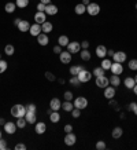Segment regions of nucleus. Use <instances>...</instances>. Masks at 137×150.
Listing matches in <instances>:
<instances>
[{
    "label": "nucleus",
    "mask_w": 137,
    "mask_h": 150,
    "mask_svg": "<svg viewBox=\"0 0 137 150\" xmlns=\"http://www.w3.org/2000/svg\"><path fill=\"white\" fill-rule=\"evenodd\" d=\"M67 48H68V52H70V54H77V52H80L81 44H80L78 41H70Z\"/></svg>",
    "instance_id": "nucleus-7"
},
{
    "label": "nucleus",
    "mask_w": 137,
    "mask_h": 150,
    "mask_svg": "<svg viewBox=\"0 0 137 150\" xmlns=\"http://www.w3.org/2000/svg\"><path fill=\"white\" fill-rule=\"evenodd\" d=\"M110 84L113 87H118L121 84V79H119L118 74H113V77L110 79Z\"/></svg>",
    "instance_id": "nucleus-29"
},
{
    "label": "nucleus",
    "mask_w": 137,
    "mask_h": 150,
    "mask_svg": "<svg viewBox=\"0 0 137 150\" xmlns=\"http://www.w3.org/2000/svg\"><path fill=\"white\" fill-rule=\"evenodd\" d=\"M45 8H47V4L41 3V1L37 4V11H45Z\"/></svg>",
    "instance_id": "nucleus-45"
},
{
    "label": "nucleus",
    "mask_w": 137,
    "mask_h": 150,
    "mask_svg": "<svg viewBox=\"0 0 137 150\" xmlns=\"http://www.w3.org/2000/svg\"><path fill=\"white\" fill-rule=\"evenodd\" d=\"M75 141H77V137L74 135L73 132L66 134V137H64V143H66L67 146H73L74 143H75Z\"/></svg>",
    "instance_id": "nucleus-14"
},
{
    "label": "nucleus",
    "mask_w": 137,
    "mask_h": 150,
    "mask_svg": "<svg viewBox=\"0 0 137 150\" xmlns=\"http://www.w3.org/2000/svg\"><path fill=\"white\" fill-rule=\"evenodd\" d=\"M96 55L99 58H106L107 57V48L103 44H99V46L96 47Z\"/></svg>",
    "instance_id": "nucleus-17"
},
{
    "label": "nucleus",
    "mask_w": 137,
    "mask_h": 150,
    "mask_svg": "<svg viewBox=\"0 0 137 150\" xmlns=\"http://www.w3.org/2000/svg\"><path fill=\"white\" fill-rule=\"evenodd\" d=\"M52 29H54V25L51 22H44L43 25H41V30H43V33H50L52 32Z\"/></svg>",
    "instance_id": "nucleus-23"
},
{
    "label": "nucleus",
    "mask_w": 137,
    "mask_h": 150,
    "mask_svg": "<svg viewBox=\"0 0 137 150\" xmlns=\"http://www.w3.org/2000/svg\"><path fill=\"white\" fill-rule=\"evenodd\" d=\"M4 52H6V55H8V57L14 55V52H15V47H14V44H7V46L4 47Z\"/></svg>",
    "instance_id": "nucleus-32"
},
{
    "label": "nucleus",
    "mask_w": 137,
    "mask_h": 150,
    "mask_svg": "<svg viewBox=\"0 0 137 150\" xmlns=\"http://www.w3.org/2000/svg\"><path fill=\"white\" fill-rule=\"evenodd\" d=\"M0 59H1V55H0Z\"/></svg>",
    "instance_id": "nucleus-64"
},
{
    "label": "nucleus",
    "mask_w": 137,
    "mask_h": 150,
    "mask_svg": "<svg viewBox=\"0 0 137 150\" xmlns=\"http://www.w3.org/2000/svg\"><path fill=\"white\" fill-rule=\"evenodd\" d=\"M41 32H43V30H41V25H40V23H36V22H34L33 25H30L29 33H30L32 36H38Z\"/></svg>",
    "instance_id": "nucleus-10"
},
{
    "label": "nucleus",
    "mask_w": 137,
    "mask_h": 150,
    "mask_svg": "<svg viewBox=\"0 0 137 150\" xmlns=\"http://www.w3.org/2000/svg\"><path fill=\"white\" fill-rule=\"evenodd\" d=\"M7 68H8V64H7L6 61H3V59H0V74L4 73L6 70H7Z\"/></svg>",
    "instance_id": "nucleus-38"
},
{
    "label": "nucleus",
    "mask_w": 137,
    "mask_h": 150,
    "mask_svg": "<svg viewBox=\"0 0 137 150\" xmlns=\"http://www.w3.org/2000/svg\"><path fill=\"white\" fill-rule=\"evenodd\" d=\"M36 110H37V108L34 103H29L26 106V112H36Z\"/></svg>",
    "instance_id": "nucleus-44"
},
{
    "label": "nucleus",
    "mask_w": 137,
    "mask_h": 150,
    "mask_svg": "<svg viewBox=\"0 0 137 150\" xmlns=\"http://www.w3.org/2000/svg\"><path fill=\"white\" fill-rule=\"evenodd\" d=\"M6 124V120L4 118H0V125H4Z\"/></svg>",
    "instance_id": "nucleus-57"
},
{
    "label": "nucleus",
    "mask_w": 137,
    "mask_h": 150,
    "mask_svg": "<svg viewBox=\"0 0 137 150\" xmlns=\"http://www.w3.org/2000/svg\"><path fill=\"white\" fill-rule=\"evenodd\" d=\"M107 55L113 57V55H114V51H113V50H107Z\"/></svg>",
    "instance_id": "nucleus-54"
},
{
    "label": "nucleus",
    "mask_w": 137,
    "mask_h": 150,
    "mask_svg": "<svg viewBox=\"0 0 137 150\" xmlns=\"http://www.w3.org/2000/svg\"><path fill=\"white\" fill-rule=\"evenodd\" d=\"M87 13L89 14V15H97V14L100 13V6L97 4V3H89V4L87 6Z\"/></svg>",
    "instance_id": "nucleus-3"
},
{
    "label": "nucleus",
    "mask_w": 137,
    "mask_h": 150,
    "mask_svg": "<svg viewBox=\"0 0 137 150\" xmlns=\"http://www.w3.org/2000/svg\"><path fill=\"white\" fill-rule=\"evenodd\" d=\"M132 90H133V91H134V94H136V95H137V84H134V87H133Z\"/></svg>",
    "instance_id": "nucleus-58"
},
{
    "label": "nucleus",
    "mask_w": 137,
    "mask_h": 150,
    "mask_svg": "<svg viewBox=\"0 0 137 150\" xmlns=\"http://www.w3.org/2000/svg\"><path fill=\"white\" fill-rule=\"evenodd\" d=\"M41 3H44V4H50L51 3V0H40Z\"/></svg>",
    "instance_id": "nucleus-55"
},
{
    "label": "nucleus",
    "mask_w": 137,
    "mask_h": 150,
    "mask_svg": "<svg viewBox=\"0 0 137 150\" xmlns=\"http://www.w3.org/2000/svg\"><path fill=\"white\" fill-rule=\"evenodd\" d=\"M15 8H17V4L15 3H11V1H8V3H6V13H8V14H13L14 11H15Z\"/></svg>",
    "instance_id": "nucleus-28"
},
{
    "label": "nucleus",
    "mask_w": 137,
    "mask_h": 150,
    "mask_svg": "<svg viewBox=\"0 0 137 150\" xmlns=\"http://www.w3.org/2000/svg\"><path fill=\"white\" fill-rule=\"evenodd\" d=\"M17 124L13 123V121H7V123L4 124V132L6 134H8V135H13V134H15L17 132Z\"/></svg>",
    "instance_id": "nucleus-5"
},
{
    "label": "nucleus",
    "mask_w": 137,
    "mask_h": 150,
    "mask_svg": "<svg viewBox=\"0 0 137 150\" xmlns=\"http://www.w3.org/2000/svg\"><path fill=\"white\" fill-rule=\"evenodd\" d=\"M110 70L113 72V74H118L119 76V74L123 72V66H122V64H119V62H114V64L111 65Z\"/></svg>",
    "instance_id": "nucleus-12"
},
{
    "label": "nucleus",
    "mask_w": 137,
    "mask_h": 150,
    "mask_svg": "<svg viewBox=\"0 0 137 150\" xmlns=\"http://www.w3.org/2000/svg\"><path fill=\"white\" fill-rule=\"evenodd\" d=\"M34 132L38 134V135H43L44 132H47V125L45 123H43V121H38L36 123V127H34Z\"/></svg>",
    "instance_id": "nucleus-15"
},
{
    "label": "nucleus",
    "mask_w": 137,
    "mask_h": 150,
    "mask_svg": "<svg viewBox=\"0 0 137 150\" xmlns=\"http://www.w3.org/2000/svg\"><path fill=\"white\" fill-rule=\"evenodd\" d=\"M84 70V66H78V65H75V66H71L70 68V74L71 76H77L80 72H82Z\"/></svg>",
    "instance_id": "nucleus-31"
},
{
    "label": "nucleus",
    "mask_w": 137,
    "mask_h": 150,
    "mask_svg": "<svg viewBox=\"0 0 137 150\" xmlns=\"http://www.w3.org/2000/svg\"><path fill=\"white\" fill-rule=\"evenodd\" d=\"M0 139H1V131H0Z\"/></svg>",
    "instance_id": "nucleus-62"
},
{
    "label": "nucleus",
    "mask_w": 137,
    "mask_h": 150,
    "mask_svg": "<svg viewBox=\"0 0 137 150\" xmlns=\"http://www.w3.org/2000/svg\"><path fill=\"white\" fill-rule=\"evenodd\" d=\"M74 11H75V14H77V15H82L84 13H87V6L82 4V3H80V4L75 6Z\"/></svg>",
    "instance_id": "nucleus-24"
},
{
    "label": "nucleus",
    "mask_w": 137,
    "mask_h": 150,
    "mask_svg": "<svg viewBox=\"0 0 137 150\" xmlns=\"http://www.w3.org/2000/svg\"><path fill=\"white\" fill-rule=\"evenodd\" d=\"M136 108H137V103H134V102H132V103L129 105V110H130V112H133Z\"/></svg>",
    "instance_id": "nucleus-52"
},
{
    "label": "nucleus",
    "mask_w": 137,
    "mask_h": 150,
    "mask_svg": "<svg viewBox=\"0 0 137 150\" xmlns=\"http://www.w3.org/2000/svg\"><path fill=\"white\" fill-rule=\"evenodd\" d=\"M62 109L66 110V112H71L74 109V103H71V100H66L62 103Z\"/></svg>",
    "instance_id": "nucleus-30"
},
{
    "label": "nucleus",
    "mask_w": 137,
    "mask_h": 150,
    "mask_svg": "<svg viewBox=\"0 0 137 150\" xmlns=\"http://www.w3.org/2000/svg\"><path fill=\"white\" fill-rule=\"evenodd\" d=\"M44 13H47V15H56L58 14V7L55 4H47V8Z\"/></svg>",
    "instance_id": "nucleus-20"
},
{
    "label": "nucleus",
    "mask_w": 137,
    "mask_h": 150,
    "mask_svg": "<svg viewBox=\"0 0 137 150\" xmlns=\"http://www.w3.org/2000/svg\"><path fill=\"white\" fill-rule=\"evenodd\" d=\"M88 47H89V41L84 40V41L81 43V48H82V50H88Z\"/></svg>",
    "instance_id": "nucleus-47"
},
{
    "label": "nucleus",
    "mask_w": 137,
    "mask_h": 150,
    "mask_svg": "<svg viewBox=\"0 0 137 150\" xmlns=\"http://www.w3.org/2000/svg\"><path fill=\"white\" fill-rule=\"evenodd\" d=\"M45 21H47V18H45V13H44V11H37V13L34 14V22L36 23L43 25Z\"/></svg>",
    "instance_id": "nucleus-11"
},
{
    "label": "nucleus",
    "mask_w": 137,
    "mask_h": 150,
    "mask_svg": "<svg viewBox=\"0 0 137 150\" xmlns=\"http://www.w3.org/2000/svg\"><path fill=\"white\" fill-rule=\"evenodd\" d=\"M58 81H59L60 84H64V80H63V79H59V80H58Z\"/></svg>",
    "instance_id": "nucleus-59"
},
{
    "label": "nucleus",
    "mask_w": 137,
    "mask_h": 150,
    "mask_svg": "<svg viewBox=\"0 0 137 150\" xmlns=\"http://www.w3.org/2000/svg\"><path fill=\"white\" fill-rule=\"evenodd\" d=\"M104 69L101 68V66H97V68L93 69V74H95V77H99V76H104Z\"/></svg>",
    "instance_id": "nucleus-34"
},
{
    "label": "nucleus",
    "mask_w": 137,
    "mask_h": 150,
    "mask_svg": "<svg viewBox=\"0 0 137 150\" xmlns=\"http://www.w3.org/2000/svg\"><path fill=\"white\" fill-rule=\"evenodd\" d=\"M50 120L52 121L54 124H56V123H59V120H60V114L58 113V112H55V110H52L50 113Z\"/></svg>",
    "instance_id": "nucleus-25"
},
{
    "label": "nucleus",
    "mask_w": 137,
    "mask_h": 150,
    "mask_svg": "<svg viewBox=\"0 0 137 150\" xmlns=\"http://www.w3.org/2000/svg\"><path fill=\"white\" fill-rule=\"evenodd\" d=\"M25 118H26V121L29 124H36V121H37V114H36V112H26V114H25Z\"/></svg>",
    "instance_id": "nucleus-16"
},
{
    "label": "nucleus",
    "mask_w": 137,
    "mask_h": 150,
    "mask_svg": "<svg viewBox=\"0 0 137 150\" xmlns=\"http://www.w3.org/2000/svg\"><path fill=\"white\" fill-rule=\"evenodd\" d=\"M37 43H38L40 46H43V47L48 46L50 39H48V36H47V33H40V35L37 36Z\"/></svg>",
    "instance_id": "nucleus-13"
},
{
    "label": "nucleus",
    "mask_w": 137,
    "mask_h": 150,
    "mask_svg": "<svg viewBox=\"0 0 137 150\" xmlns=\"http://www.w3.org/2000/svg\"><path fill=\"white\" fill-rule=\"evenodd\" d=\"M89 3H91V1H89V0H82V4L88 6V4H89Z\"/></svg>",
    "instance_id": "nucleus-56"
},
{
    "label": "nucleus",
    "mask_w": 137,
    "mask_h": 150,
    "mask_svg": "<svg viewBox=\"0 0 137 150\" xmlns=\"http://www.w3.org/2000/svg\"><path fill=\"white\" fill-rule=\"evenodd\" d=\"M110 84V79H107L106 76H99L96 77V86L99 88H106Z\"/></svg>",
    "instance_id": "nucleus-6"
},
{
    "label": "nucleus",
    "mask_w": 137,
    "mask_h": 150,
    "mask_svg": "<svg viewBox=\"0 0 137 150\" xmlns=\"http://www.w3.org/2000/svg\"><path fill=\"white\" fill-rule=\"evenodd\" d=\"M136 10H137V3H136Z\"/></svg>",
    "instance_id": "nucleus-63"
},
{
    "label": "nucleus",
    "mask_w": 137,
    "mask_h": 150,
    "mask_svg": "<svg viewBox=\"0 0 137 150\" xmlns=\"http://www.w3.org/2000/svg\"><path fill=\"white\" fill-rule=\"evenodd\" d=\"M64 99H66V100H71V99H73V92H70V91L64 92Z\"/></svg>",
    "instance_id": "nucleus-46"
},
{
    "label": "nucleus",
    "mask_w": 137,
    "mask_h": 150,
    "mask_svg": "<svg viewBox=\"0 0 137 150\" xmlns=\"http://www.w3.org/2000/svg\"><path fill=\"white\" fill-rule=\"evenodd\" d=\"M123 84H125V87H126V88L132 90L133 87H134V84H136L134 77H126V79H125V81H123Z\"/></svg>",
    "instance_id": "nucleus-26"
},
{
    "label": "nucleus",
    "mask_w": 137,
    "mask_h": 150,
    "mask_svg": "<svg viewBox=\"0 0 137 150\" xmlns=\"http://www.w3.org/2000/svg\"><path fill=\"white\" fill-rule=\"evenodd\" d=\"M21 21H22V19H21V18H15V19H14V25H15V26H18V25H19V22H21Z\"/></svg>",
    "instance_id": "nucleus-53"
},
{
    "label": "nucleus",
    "mask_w": 137,
    "mask_h": 150,
    "mask_svg": "<svg viewBox=\"0 0 137 150\" xmlns=\"http://www.w3.org/2000/svg\"><path fill=\"white\" fill-rule=\"evenodd\" d=\"M58 43H59L60 47H67L68 46V37L64 36V35H62V36H59V39H58Z\"/></svg>",
    "instance_id": "nucleus-27"
},
{
    "label": "nucleus",
    "mask_w": 137,
    "mask_h": 150,
    "mask_svg": "<svg viewBox=\"0 0 137 150\" xmlns=\"http://www.w3.org/2000/svg\"><path fill=\"white\" fill-rule=\"evenodd\" d=\"M15 4H17V7H19V8H25V7L29 6V0H17Z\"/></svg>",
    "instance_id": "nucleus-36"
},
{
    "label": "nucleus",
    "mask_w": 137,
    "mask_h": 150,
    "mask_svg": "<svg viewBox=\"0 0 137 150\" xmlns=\"http://www.w3.org/2000/svg\"><path fill=\"white\" fill-rule=\"evenodd\" d=\"M113 59H114V62H119V64H123V62L126 61V54H125L123 51H118V52H114V55H113Z\"/></svg>",
    "instance_id": "nucleus-9"
},
{
    "label": "nucleus",
    "mask_w": 137,
    "mask_h": 150,
    "mask_svg": "<svg viewBox=\"0 0 137 150\" xmlns=\"http://www.w3.org/2000/svg\"><path fill=\"white\" fill-rule=\"evenodd\" d=\"M71 116H73L74 118H78L80 116H81V109H77V108H75V109H73V110H71Z\"/></svg>",
    "instance_id": "nucleus-42"
},
{
    "label": "nucleus",
    "mask_w": 137,
    "mask_h": 150,
    "mask_svg": "<svg viewBox=\"0 0 137 150\" xmlns=\"http://www.w3.org/2000/svg\"><path fill=\"white\" fill-rule=\"evenodd\" d=\"M134 81H136V84H137V76H134Z\"/></svg>",
    "instance_id": "nucleus-61"
},
{
    "label": "nucleus",
    "mask_w": 137,
    "mask_h": 150,
    "mask_svg": "<svg viewBox=\"0 0 137 150\" xmlns=\"http://www.w3.org/2000/svg\"><path fill=\"white\" fill-rule=\"evenodd\" d=\"M80 57H81L84 61H91V52L88 50H82L81 52H80Z\"/></svg>",
    "instance_id": "nucleus-35"
},
{
    "label": "nucleus",
    "mask_w": 137,
    "mask_h": 150,
    "mask_svg": "<svg viewBox=\"0 0 137 150\" xmlns=\"http://www.w3.org/2000/svg\"><path fill=\"white\" fill-rule=\"evenodd\" d=\"M59 59H60V62L64 65H67L71 62V55H70V52L68 51H62L59 54Z\"/></svg>",
    "instance_id": "nucleus-8"
},
{
    "label": "nucleus",
    "mask_w": 137,
    "mask_h": 150,
    "mask_svg": "<svg viewBox=\"0 0 137 150\" xmlns=\"http://www.w3.org/2000/svg\"><path fill=\"white\" fill-rule=\"evenodd\" d=\"M15 150H26V146H25V143H18L15 146Z\"/></svg>",
    "instance_id": "nucleus-49"
},
{
    "label": "nucleus",
    "mask_w": 137,
    "mask_h": 150,
    "mask_svg": "<svg viewBox=\"0 0 137 150\" xmlns=\"http://www.w3.org/2000/svg\"><path fill=\"white\" fill-rule=\"evenodd\" d=\"M26 123H27V121H26V118L19 117L18 120H17V123H15V124H17V127H18V128H25V125H26Z\"/></svg>",
    "instance_id": "nucleus-37"
},
{
    "label": "nucleus",
    "mask_w": 137,
    "mask_h": 150,
    "mask_svg": "<svg viewBox=\"0 0 137 150\" xmlns=\"http://www.w3.org/2000/svg\"><path fill=\"white\" fill-rule=\"evenodd\" d=\"M77 77H78V80L81 83H88L89 80H91V77H92V74H91V72L89 70H82V72H80L77 74Z\"/></svg>",
    "instance_id": "nucleus-4"
},
{
    "label": "nucleus",
    "mask_w": 137,
    "mask_h": 150,
    "mask_svg": "<svg viewBox=\"0 0 137 150\" xmlns=\"http://www.w3.org/2000/svg\"><path fill=\"white\" fill-rule=\"evenodd\" d=\"M17 28H18L19 32H29V29H30V23L27 22V21H21Z\"/></svg>",
    "instance_id": "nucleus-21"
},
{
    "label": "nucleus",
    "mask_w": 137,
    "mask_h": 150,
    "mask_svg": "<svg viewBox=\"0 0 137 150\" xmlns=\"http://www.w3.org/2000/svg\"><path fill=\"white\" fill-rule=\"evenodd\" d=\"M111 65H113V62L110 61V59H107V58H104L103 61H101V68L104 69V70H110V68H111Z\"/></svg>",
    "instance_id": "nucleus-33"
},
{
    "label": "nucleus",
    "mask_w": 137,
    "mask_h": 150,
    "mask_svg": "<svg viewBox=\"0 0 137 150\" xmlns=\"http://www.w3.org/2000/svg\"><path fill=\"white\" fill-rule=\"evenodd\" d=\"M64 132H66V134H68V132H73V127H71L70 124L64 125Z\"/></svg>",
    "instance_id": "nucleus-50"
},
{
    "label": "nucleus",
    "mask_w": 137,
    "mask_h": 150,
    "mask_svg": "<svg viewBox=\"0 0 137 150\" xmlns=\"http://www.w3.org/2000/svg\"><path fill=\"white\" fill-rule=\"evenodd\" d=\"M45 77L48 81H55L56 80V77H55V74L54 73H51V72H45Z\"/></svg>",
    "instance_id": "nucleus-41"
},
{
    "label": "nucleus",
    "mask_w": 137,
    "mask_h": 150,
    "mask_svg": "<svg viewBox=\"0 0 137 150\" xmlns=\"http://www.w3.org/2000/svg\"><path fill=\"white\" fill-rule=\"evenodd\" d=\"M11 114L15 118L25 117V114H26V106H23V105H14L13 108H11Z\"/></svg>",
    "instance_id": "nucleus-1"
},
{
    "label": "nucleus",
    "mask_w": 137,
    "mask_h": 150,
    "mask_svg": "<svg viewBox=\"0 0 137 150\" xmlns=\"http://www.w3.org/2000/svg\"><path fill=\"white\" fill-rule=\"evenodd\" d=\"M7 147V142L4 139H0V150H4Z\"/></svg>",
    "instance_id": "nucleus-48"
},
{
    "label": "nucleus",
    "mask_w": 137,
    "mask_h": 150,
    "mask_svg": "<svg viewBox=\"0 0 137 150\" xmlns=\"http://www.w3.org/2000/svg\"><path fill=\"white\" fill-rule=\"evenodd\" d=\"M104 96L107 98V99H113V98L115 96V88L107 86L104 88Z\"/></svg>",
    "instance_id": "nucleus-19"
},
{
    "label": "nucleus",
    "mask_w": 137,
    "mask_h": 150,
    "mask_svg": "<svg viewBox=\"0 0 137 150\" xmlns=\"http://www.w3.org/2000/svg\"><path fill=\"white\" fill-rule=\"evenodd\" d=\"M129 69H130V70H137V59L129 61Z\"/></svg>",
    "instance_id": "nucleus-39"
},
{
    "label": "nucleus",
    "mask_w": 137,
    "mask_h": 150,
    "mask_svg": "<svg viewBox=\"0 0 137 150\" xmlns=\"http://www.w3.org/2000/svg\"><path fill=\"white\" fill-rule=\"evenodd\" d=\"M70 84H71V86H80V84H81V81L78 80L77 76H73V77L70 79Z\"/></svg>",
    "instance_id": "nucleus-40"
},
{
    "label": "nucleus",
    "mask_w": 137,
    "mask_h": 150,
    "mask_svg": "<svg viewBox=\"0 0 137 150\" xmlns=\"http://www.w3.org/2000/svg\"><path fill=\"white\" fill-rule=\"evenodd\" d=\"M50 108L51 110H55V112H58V110L62 108V103H60V100L58 98H52L50 102Z\"/></svg>",
    "instance_id": "nucleus-18"
},
{
    "label": "nucleus",
    "mask_w": 137,
    "mask_h": 150,
    "mask_svg": "<svg viewBox=\"0 0 137 150\" xmlns=\"http://www.w3.org/2000/svg\"><path fill=\"white\" fill-rule=\"evenodd\" d=\"M74 108H77V109H85L88 106V99L85 96H78L77 99H74Z\"/></svg>",
    "instance_id": "nucleus-2"
},
{
    "label": "nucleus",
    "mask_w": 137,
    "mask_h": 150,
    "mask_svg": "<svg viewBox=\"0 0 137 150\" xmlns=\"http://www.w3.org/2000/svg\"><path fill=\"white\" fill-rule=\"evenodd\" d=\"M123 134V129L121 127H115L114 129H113V132H111V137L114 138V139H119V138L122 137Z\"/></svg>",
    "instance_id": "nucleus-22"
},
{
    "label": "nucleus",
    "mask_w": 137,
    "mask_h": 150,
    "mask_svg": "<svg viewBox=\"0 0 137 150\" xmlns=\"http://www.w3.org/2000/svg\"><path fill=\"white\" fill-rule=\"evenodd\" d=\"M96 149H97V150H104L106 149V142L99 141L97 143H96Z\"/></svg>",
    "instance_id": "nucleus-43"
},
{
    "label": "nucleus",
    "mask_w": 137,
    "mask_h": 150,
    "mask_svg": "<svg viewBox=\"0 0 137 150\" xmlns=\"http://www.w3.org/2000/svg\"><path fill=\"white\" fill-rule=\"evenodd\" d=\"M133 113H134V114H136V116H137V108H136V109H134V110H133Z\"/></svg>",
    "instance_id": "nucleus-60"
},
{
    "label": "nucleus",
    "mask_w": 137,
    "mask_h": 150,
    "mask_svg": "<svg viewBox=\"0 0 137 150\" xmlns=\"http://www.w3.org/2000/svg\"><path fill=\"white\" fill-rule=\"evenodd\" d=\"M54 52H55V54L59 55L60 52H62V47H60V46H55V47H54Z\"/></svg>",
    "instance_id": "nucleus-51"
}]
</instances>
